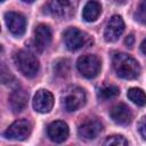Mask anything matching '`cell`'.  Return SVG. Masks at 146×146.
Masks as SVG:
<instances>
[{
	"label": "cell",
	"instance_id": "2",
	"mask_svg": "<svg viewBox=\"0 0 146 146\" xmlns=\"http://www.w3.org/2000/svg\"><path fill=\"white\" fill-rule=\"evenodd\" d=\"M14 62L17 68L19 70V72L27 78H33L39 72L40 68L39 59L30 51L26 50L16 51L14 55Z\"/></svg>",
	"mask_w": 146,
	"mask_h": 146
},
{
	"label": "cell",
	"instance_id": "8",
	"mask_svg": "<svg viewBox=\"0 0 146 146\" xmlns=\"http://www.w3.org/2000/svg\"><path fill=\"white\" fill-rule=\"evenodd\" d=\"M5 22L9 32L16 36H22L26 30V19L25 17L15 11H8L5 14Z\"/></svg>",
	"mask_w": 146,
	"mask_h": 146
},
{
	"label": "cell",
	"instance_id": "22",
	"mask_svg": "<svg viewBox=\"0 0 146 146\" xmlns=\"http://www.w3.org/2000/svg\"><path fill=\"white\" fill-rule=\"evenodd\" d=\"M138 131L140 136L146 139V116H143L138 122Z\"/></svg>",
	"mask_w": 146,
	"mask_h": 146
},
{
	"label": "cell",
	"instance_id": "15",
	"mask_svg": "<svg viewBox=\"0 0 146 146\" xmlns=\"http://www.w3.org/2000/svg\"><path fill=\"white\" fill-rule=\"evenodd\" d=\"M27 99H29V94L24 89L22 88L15 89L9 97L10 106L14 110V112H22L27 105Z\"/></svg>",
	"mask_w": 146,
	"mask_h": 146
},
{
	"label": "cell",
	"instance_id": "19",
	"mask_svg": "<svg viewBox=\"0 0 146 146\" xmlns=\"http://www.w3.org/2000/svg\"><path fill=\"white\" fill-rule=\"evenodd\" d=\"M54 70L58 76H66L70 72V62L67 59H58L54 65Z\"/></svg>",
	"mask_w": 146,
	"mask_h": 146
},
{
	"label": "cell",
	"instance_id": "23",
	"mask_svg": "<svg viewBox=\"0 0 146 146\" xmlns=\"http://www.w3.org/2000/svg\"><path fill=\"white\" fill-rule=\"evenodd\" d=\"M133 42H135V38H133V35H132V34L128 35V38L125 39V44H127L128 47H132Z\"/></svg>",
	"mask_w": 146,
	"mask_h": 146
},
{
	"label": "cell",
	"instance_id": "3",
	"mask_svg": "<svg viewBox=\"0 0 146 146\" xmlns=\"http://www.w3.org/2000/svg\"><path fill=\"white\" fill-rule=\"evenodd\" d=\"M76 67L79 72L87 79H94L100 72L102 63L96 55H82L76 62Z\"/></svg>",
	"mask_w": 146,
	"mask_h": 146
},
{
	"label": "cell",
	"instance_id": "17",
	"mask_svg": "<svg viewBox=\"0 0 146 146\" xmlns=\"http://www.w3.org/2000/svg\"><path fill=\"white\" fill-rule=\"evenodd\" d=\"M128 98L138 106H145L146 105V94L140 88H130L127 92Z\"/></svg>",
	"mask_w": 146,
	"mask_h": 146
},
{
	"label": "cell",
	"instance_id": "16",
	"mask_svg": "<svg viewBox=\"0 0 146 146\" xmlns=\"http://www.w3.org/2000/svg\"><path fill=\"white\" fill-rule=\"evenodd\" d=\"M102 6L97 0H89L82 10V18L86 22H95L100 15Z\"/></svg>",
	"mask_w": 146,
	"mask_h": 146
},
{
	"label": "cell",
	"instance_id": "20",
	"mask_svg": "<svg viewBox=\"0 0 146 146\" xmlns=\"http://www.w3.org/2000/svg\"><path fill=\"white\" fill-rule=\"evenodd\" d=\"M135 18L139 23L146 25V0H140L135 13Z\"/></svg>",
	"mask_w": 146,
	"mask_h": 146
},
{
	"label": "cell",
	"instance_id": "11",
	"mask_svg": "<svg viewBox=\"0 0 146 146\" xmlns=\"http://www.w3.org/2000/svg\"><path fill=\"white\" fill-rule=\"evenodd\" d=\"M110 115L112 120L120 125H127L132 121V112L129 106L123 103H120L112 107L110 111Z\"/></svg>",
	"mask_w": 146,
	"mask_h": 146
},
{
	"label": "cell",
	"instance_id": "12",
	"mask_svg": "<svg viewBox=\"0 0 146 146\" xmlns=\"http://www.w3.org/2000/svg\"><path fill=\"white\" fill-rule=\"evenodd\" d=\"M49 138L55 143H63L68 137V125L64 121H54L47 129Z\"/></svg>",
	"mask_w": 146,
	"mask_h": 146
},
{
	"label": "cell",
	"instance_id": "1",
	"mask_svg": "<svg viewBox=\"0 0 146 146\" xmlns=\"http://www.w3.org/2000/svg\"><path fill=\"white\" fill-rule=\"evenodd\" d=\"M113 67L117 76L125 80L136 79L141 72L139 63L131 56L123 52L115 54L113 56Z\"/></svg>",
	"mask_w": 146,
	"mask_h": 146
},
{
	"label": "cell",
	"instance_id": "26",
	"mask_svg": "<svg viewBox=\"0 0 146 146\" xmlns=\"http://www.w3.org/2000/svg\"><path fill=\"white\" fill-rule=\"evenodd\" d=\"M1 1H5V0H1Z\"/></svg>",
	"mask_w": 146,
	"mask_h": 146
},
{
	"label": "cell",
	"instance_id": "4",
	"mask_svg": "<svg viewBox=\"0 0 146 146\" xmlns=\"http://www.w3.org/2000/svg\"><path fill=\"white\" fill-rule=\"evenodd\" d=\"M86 92L80 87H71L63 95V106L68 112H74L86 104Z\"/></svg>",
	"mask_w": 146,
	"mask_h": 146
},
{
	"label": "cell",
	"instance_id": "21",
	"mask_svg": "<svg viewBox=\"0 0 146 146\" xmlns=\"http://www.w3.org/2000/svg\"><path fill=\"white\" fill-rule=\"evenodd\" d=\"M104 145H128V140L121 136V135H114V136H110L106 138V140L104 141Z\"/></svg>",
	"mask_w": 146,
	"mask_h": 146
},
{
	"label": "cell",
	"instance_id": "14",
	"mask_svg": "<svg viewBox=\"0 0 146 146\" xmlns=\"http://www.w3.org/2000/svg\"><path fill=\"white\" fill-rule=\"evenodd\" d=\"M51 30L46 24H39L36 29L34 30V42L35 48L39 51H42L44 48H47L51 42Z\"/></svg>",
	"mask_w": 146,
	"mask_h": 146
},
{
	"label": "cell",
	"instance_id": "9",
	"mask_svg": "<svg viewBox=\"0 0 146 146\" xmlns=\"http://www.w3.org/2000/svg\"><path fill=\"white\" fill-rule=\"evenodd\" d=\"M124 31V22L121 16L114 15L110 18L105 30H104V39L107 42H115Z\"/></svg>",
	"mask_w": 146,
	"mask_h": 146
},
{
	"label": "cell",
	"instance_id": "25",
	"mask_svg": "<svg viewBox=\"0 0 146 146\" xmlns=\"http://www.w3.org/2000/svg\"><path fill=\"white\" fill-rule=\"evenodd\" d=\"M24 2H29V3H31V2H33V1H35V0H23Z\"/></svg>",
	"mask_w": 146,
	"mask_h": 146
},
{
	"label": "cell",
	"instance_id": "24",
	"mask_svg": "<svg viewBox=\"0 0 146 146\" xmlns=\"http://www.w3.org/2000/svg\"><path fill=\"white\" fill-rule=\"evenodd\" d=\"M140 49H141V51L146 55V39L143 40V42H141V44H140Z\"/></svg>",
	"mask_w": 146,
	"mask_h": 146
},
{
	"label": "cell",
	"instance_id": "5",
	"mask_svg": "<svg viewBox=\"0 0 146 146\" xmlns=\"http://www.w3.org/2000/svg\"><path fill=\"white\" fill-rule=\"evenodd\" d=\"M32 131V124L29 120L21 119L13 122L5 131V137L13 140H25Z\"/></svg>",
	"mask_w": 146,
	"mask_h": 146
},
{
	"label": "cell",
	"instance_id": "6",
	"mask_svg": "<svg viewBox=\"0 0 146 146\" xmlns=\"http://www.w3.org/2000/svg\"><path fill=\"white\" fill-rule=\"evenodd\" d=\"M64 41L67 49L74 51L86 46L89 41V36L87 33L76 27H70L64 32Z\"/></svg>",
	"mask_w": 146,
	"mask_h": 146
},
{
	"label": "cell",
	"instance_id": "7",
	"mask_svg": "<svg viewBox=\"0 0 146 146\" xmlns=\"http://www.w3.org/2000/svg\"><path fill=\"white\" fill-rule=\"evenodd\" d=\"M49 5L54 15L62 18H68L75 14L79 0H50Z\"/></svg>",
	"mask_w": 146,
	"mask_h": 146
},
{
	"label": "cell",
	"instance_id": "13",
	"mask_svg": "<svg viewBox=\"0 0 146 146\" xmlns=\"http://www.w3.org/2000/svg\"><path fill=\"white\" fill-rule=\"evenodd\" d=\"M103 131V124L97 120H91L82 123L78 129V135L80 138L90 140L95 139Z\"/></svg>",
	"mask_w": 146,
	"mask_h": 146
},
{
	"label": "cell",
	"instance_id": "18",
	"mask_svg": "<svg viewBox=\"0 0 146 146\" xmlns=\"http://www.w3.org/2000/svg\"><path fill=\"white\" fill-rule=\"evenodd\" d=\"M120 94V89L116 86H105L99 89L98 96L102 99H110L113 97H116Z\"/></svg>",
	"mask_w": 146,
	"mask_h": 146
},
{
	"label": "cell",
	"instance_id": "10",
	"mask_svg": "<svg viewBox=\"0 0 146 146\" xmlns=\"http://www.w3.org/2000/svg\"><path fill=\"white\" fill-rule=\"evenodd\" d=\"M33 108L39 113H49L54 106V96L46 89H40L33 97Z\"/></svg>",
	"mask_w": 146,
	"mask_h": 146
}]
</instances>
